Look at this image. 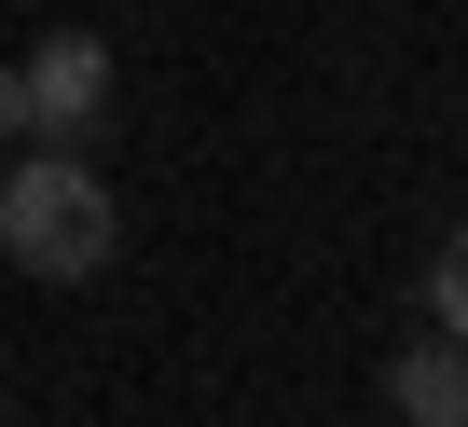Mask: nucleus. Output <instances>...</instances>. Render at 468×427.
Listing matches in <instances>:
<instances>
[{
    "label": "nucleus",
    "mask_w": 468,
    "mask_h": 427,
    "mask_svg": "<svg viewBox=\"0 0 468 427\" xmlns=\"http://www.w3.org/2000/svg\"><path fill=\"white\" fill-rule=\"evenodd\" d=\"M111 249H124V207H111L97 152H15V179H0V262L42 276V290H69Z\"/></svg>",
    "instance_id": "f257e3e1"
},
{
    "label": "nucleus",
    "mask_w": 468,
    "mask_h": 427,
    "mask_svg": "<svg viewBox=\"0 0 468 427\" xmlns=\"http://www.w3.org/2000/svg\"><path fill=\"white\" fill-rule=\"evenodd\" d=\"M15 83H28V152H97L111 138V42L97 28H42L15 56Z\"/></svg>",
    "instance_id": "f03ea898"
},
{
    "label": "nucleus",
    "mask_w": 468,
    "mask_h": 427,
    "mask_svg": "<svg viewBox=\"0 0 468 427\" xmlns=\"http://www.w3.org/2000/svg\"><path fill=\"white\" fill-rule=\"evenodd\" d=\"M386 413H399V427H468V345H454V331H413V345L386 358Z\"/></svg>",
    "instance_id": "7ed1b4c3"
},
{
    "label": "nucleus",
    "mask_w": 468,
    "mask_h": 427,
    "mask_svg": "<svg viewBox=\"0 0 468 427\" xmlns=\"http://www.w3.org/2000/svg\"><path fill=\"white\" fill-rule=\"evenodd\" d=\"M427 317L468 345V221H454V235H441V262H427Z\"/></svg>",
    "instance_id": "20e7f679"
},
{
    "label": "nucleus",
    "mask_w": 468,
    "mask_h": 427,
    "mask_svg": "<svg viewBox=\"0 0 468 427\" xmlns=\"http://www.w3.org/2000/svg\"><path fill=\"white\" fill-rule=\"evenodd\" d=\"M0 152H28V83L0 69Z\"/></svg>",
    "instance_id": "39448f33"
}]
</instances>
